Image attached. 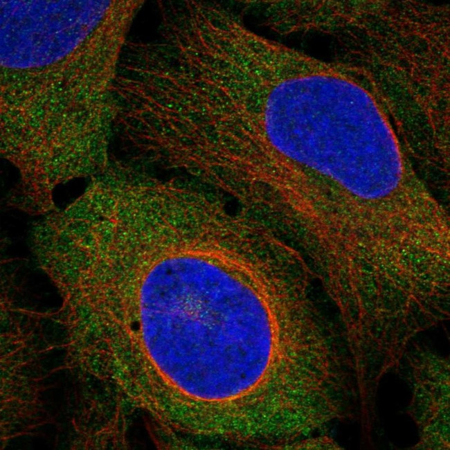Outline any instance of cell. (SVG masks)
Wrapping results in <instances>:
<instances>
[{"label":"cell","mask_w":450,"mask_h":450,"mask_svg":"<svg viewBox=\"0 0 450 450\" xmlns=\"http://www.w3.org/2000/svg\"><path fill=\"white\" fill-rule=\"evenodd\" d=\"M164 274L148 327L174 396L204 408L252 398L267 378L280 336L274 289L258 270L219 259Z\"/></svg>","instance_id":"cell-1"}]
</instances>
